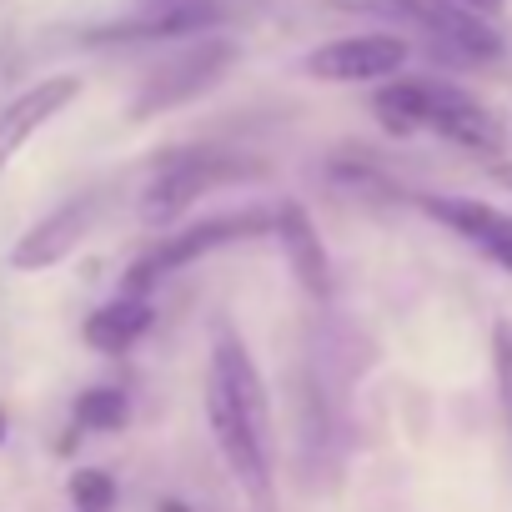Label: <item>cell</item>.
<instances>
[{
  "label": "cell",
  "mask_w": 512,
  "mask_h": 512,
  "mask_svg": "<svg viewBox=\"0 0 512 512\" xmlns=\"http://www.w3.org/2000/svg\"><path fill=\"white\" fill-rule=\"evenodd\" d=\"M262 231H277V211H262V206H251V211H231V216H206L196 226H181L176 236H161L146 256H136V262L126 267V282L121 292L126 297H146L161 277L201 262L206 251L226 246V241H246V236H262Z\"/></svg>",
  "instance_id": "6da1fadb"
},
{
  "label": "cell",
  "mask_w": 512,
  "mask_h": 512,
  "mask_svg": "<svg viewBox=\"0 0 512 512\" xmlns=\"http://www.w3.org/2000/svg\"><path fill=\"white\" fill-rule=\"evenodd\" d=\"M206 422L211 437L221 447L226 472L236 477V487L246 492V502L256 512H272V462H267V437L251 427V417L236 407V397L226 392V382L211 372L206 377Z\"/></svg>",
  "instance_id": "7a4b0ae2"
},
{
  "label": "cell",
  "mask_w": 512,
  "mask_h": 512,
  "mask_svg": "<svg viewBox=\"0 0 512 512\" xmlns=\"http://www.w3.org/2000/svg\"><path fill=\"white\" fill-rule=\"evenodd\" d=\"M246 176H262L256 161L241 156H221V151H191L176 156L156 171V181L141 191V221L146 226H171L176 216H186L206 191L226 186V181H246Z\"/></svg>",
  "instance_id": "3957f363"
},
{
  "label": "cell",
  "mask_w": 512,
  "mask_h": 512,
  "mask_svg": "<svg viewBox=\"0 0 512 512\" xmlns=\"http://www.w3.org/2000/svg\"><path fill=\"white\" fill-rule=\"evenodd\" d=\"M412 61V41L397 31H367V36H337L317 51H307L302 71L312 81L327 86H367V81H387Z\"/></svg>",
  "instance_id": "277c9868"
},
{
  "label": "cell",
  "mask_w": 512,
  "mask_h": 512,
  "mask_svg": "<svg viewBox=\"0 0 512 512\" xmlns=\"http://www.w3.org/2000/svg\"><path fill=\"white\" fill-rule=\"evenodd\" d=\"M231 56H236L231 41H201L196 51H186L181 61H171L166 71H156V76L141 86V96L131 101V121H146L151 111L181 106V101H191L196 91L216 86V76L231 66Z\"/></svg>",
  "instance_id": "5b68a950"
},
{
  "label": "cell",
  "mask_w": 512,
  "mask_h": 512,
  "mask_svg": "<svg viewBox=\"0 0 512 512\" xmlns=\"http://www.w3.org/2000/svg\"><path fill=\"white\" fill-rule=\"evenodd\" d=\"M96 211H101L96 196H76V201L56 206L51 216H41V221L11 246V267H16V272H46V267L66 262V256L91 236Z\"/></svg>",
  "instance_id": "8992f818"
},
{
  "label": "cell",
  "mask_w": 512,
  "mask_h": 512,
  "mask_svg": "<svg viewBox=\"0 0 512 512\" xmlns=\"http://www.w3.org/2000/svg\"><path fill=\"white\" fill-rule=\"evenodd\" d=\"M427 131H437L442 141L472 151V156H507V126L467 91L432 81V121Z\"/></svg>",
  "instance_id": "52a82bcc"
},
{
  "label": "cell",
  "mask_w": 512,
  "mask_h": 512,
  "mask_svg": "<svg viewBox=\"0 0 512 512\" xmlns=\"http://www.w3.org/2000/svg\"><path fill=\"white\" fill-rule=\"evenodd\" d=\"M76 96H81V76H46V81H36L31 91H21L6 111H0V171H6L16 161V151L41 126H51Z\"/></svg>",
  "instance_id": "ba28073f"
},
{
  "label": "cell",
  "mask_w": 512,
  "mask_h": 512,
  "mask_svg": "<svg viewBox=\"0 0 512 512\" xmlns=\"http://www.w3.org/2000/svg\"><path fill=\"white\" fill-rule=\"evenodd\" d=\"M417 206L432 221H442L457 236H467L472 246H482L502 272H512V216L507 211H497V206H487L477 196H417Z\"/></svg>",
  "instance_id": "9c48e42d"
},
{
  "label": "cell",
  "mask_w": 512,
  "mask_h": 512,
  "mask_svg": "<svg viewBox=\"0 0 512 512\" xmlns=\"http://www.w3.org/2000/svg\"><path fill=\"white\" fill-rule=\"evenodd\" d=\"M221 21L216 0H156L141 16L101 26L91 41H181V36H206Z\"/></svg>",
  "instance_id": "30bf717a"
},
{
  "label": "cell",
  "mask_w": 512,
  "mask_h": 512,
  "mask_svg": "<svg viewBox=\"0 0 512 512\" xmlns=\"http://www.w3.org/2000/svg\"><path fill=\"white\" fill-rule=\"evenodd\" d=\"M277 241L292 262V277L307 297H327L332 292V262H327V246L317 236V221L307 216L302 201H282L277 211Z\"/></svg>",
  "instance_id": "8fae6325"
},
{
  "label": "cell",
  "mask_w": 512,
  "mask_h": 512,
  "mask_svg": "<svg viewBox=\"0 0 512 512\" xmlns=\"http://www.w3.org/2000/svg\"><path fill=\"white\" fill-rule=\"evenodd\" d=\"M211 372L226 382V392H231V397H236V407L251 417V427L267 437V432H272L267 382H262V372H256V362H251L246 342H241L231 327H221V332H216V347H211Z\"/></svg>",
  "instance_id": "7c38bea8"
},
{
  "label": "cell",
  "mask_w": 512,
  "mask_h": 512,
  "mask_svg": "<svg viewBox=\"0 0 512 512\" xmlns=\"http://www.w3.org/2000/svg\"><path fill=\"white\" fill-rule=\"evenodd\" d=\"M151 322H156V307H151L146 297H126V292H121L116 302H106V307H96V312L86 317L81 337H86L91 352L121 357V352H131V347L151 332Z\"/></svg>",
  "instance_id": "4fadbf2b"
},
{
  "label": "cell",
  "mask_w": 512,
  "mask_h": 512,
  "mask_svg": "<svg viewBox=\"0 0 512 512\" xmlns=\"http://www.w3.org/2000/svg\"><path fill=\"white\" fill-rule=\"evenodd\" d=\"M372 111H377V126L387 136H417L432 121V81H397L392 76L372 96Z\"/></svg>",
  "instance_id": "5bb4252c"
},
{
  "label": "cell",
  "mask_w": 512,
  "mask_h": 512,
  "mask_svg": "<svg viewBox=\"0 0 512 512\" xmlns=\"http://www.w3.org/2000/svg\"><path fill=\"white\" fill-rule=\"evenodd\" d=\"M131 422V397L121 387H86L76 397V427L81 432H121Z\"/></svg>",
  "instance_id": "9a60e30c"
},
{
  "label": "cell",
  "mask_w": 512,
  "mask_h": 512,
  "mask_svg": "<svg viewBox=\"0 0 512 512\" xmlns=\"http://www.w3.org/2000/svg\"><path fill=\"white\" fill-rule=\"evenodd\" d=\"M66 492H71L76 512H111L116 507V477L101 472V467H76Z\"/></svg>",
  "instance_id": "2e32d148"
},
{
  "label": "cell",
  "mask_w": 512,
  "mask_h": 512,
  "mask_svg": "<svg viewBox=\"0 0 512 512\" xmlns=\"http://www.w3.org/2000/svg\"><path fill=\"white\" fill-rule=\"evenodd\" d=\"M492 377H497V402L512 432V322H492Z\"/></svg>",
  "instance_id": "e0dca14e"
},
{
  "label": "cell",
  "mask_w": 512,
  "mask_h": 512,
  "mask_svg": "<svg viewBox=\"0 0 512 512\" xmlns=\"http://www.w3.org/2000/svg\"><path fill=\"white\" fill-rule=\"evenodd\" d=\"M462 6H467V11H477V16H487V21H492V16H502V0H462Z\"/></svg>",
  "instance_id": "ac0fdd59"
},
{
  "label": "cell",
  "mask_w": 512,
  "mask_h": 512,
  "mask_svg": "<svg viewBox=\"0 0 512 512\" xmlns=\"http://www.w3.org/2000/svg\"><path fill=\"white\" fill-rule=\"evenodd\" d=\"M492 181H497L502 191H512V161H497V166H492Z\"/></svg>",
  "instance_id": "d6986e66"
},
{
  "label": "cell",
  "mask_w": 512,
  "mask_h": 512,
  "mask_svg": "<svg viewBox=\"0 0 512 512\" xmlns=\"http://www.w3.org/2000/svg\"><path fill=\"white\" fill-rule=\"evenodd\" d=\"M161 512H186V502H176V497H166V502H161Z\"/></svg>",
  "instance_id": "ffe728a7"
},
{
  "label": "cell",
  "mask_w": 512,
  "mask_h": 512,
  "mask_svg": "<svg viewBox=\"0 0 512 512\" xmlns=\"http://www.w3.org/2000/svg\"><path fill=\"white\" fill-rule=\"evenodd\" d=\"M0 442H6V412H0Z\"/></svg>",
  "instance_id": "44dd1931"
}]
</instances>
